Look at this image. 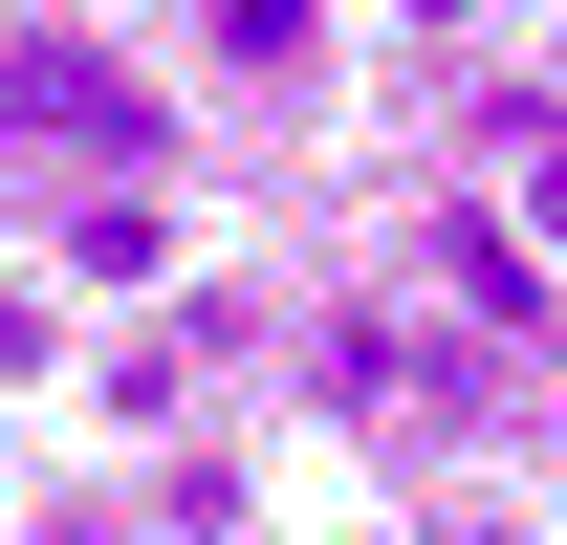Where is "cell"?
<instances>
[{
  "label": "cell",
  "instance_id": "4",
  "mask_svg": "<svg viewBox=\"0 0 567 545\" xmlns=\"http://www.w3.org/2000/svg\"><path fill=\"white\" fill-rule=\"evenodd\" d=\"M44 545H110V524H44Z\"/></svg>",
  "mask_w": 567,
  "mask_h": 545
},
{
  "label": "cell",
  "instance_id": "3",
  "mask_svg": "<svg viewBox=\"0 0 567 545\" xmlns=\"http://www.w3.org/2000/svg\"><path fill=\"white\" fill-rule=\"evenodd\" d=\"M306 44H328V0H218V66H240V88H284Z\"/></svg>",
  "mask_w": 567,
  "mask_h": 545
},
{
  "label": "cell",
  "instance_id": "2",
  "mask_svg": "<svg viewBox=\"0 0 567 545\" xmlns=\"http://www.w3.org/2000/svg\"><path fill=\"white\" fill-rule=\"evenodd\" d=\"M436 284H458L481 328H546V263H524V240H502L481 197H436Z\"/></svg>",
  "mask_w": 567,
  "mask_h": 545
},
{
  "label": "cell",
  "instance_id": "1",
  "mask_svg": "<svg viewBox=\"0 0 567 545\" xmlns=\"http://www.w3.org/2000/svg\"><path fill=\"white\" fill-rule=\"evenodd\" d=\"M0 132H66V153H132L153 175V88L110 44H0Z\"/></svg>",
  "mask_w": 567,
  "mask_h": 545
}]
</instances>
